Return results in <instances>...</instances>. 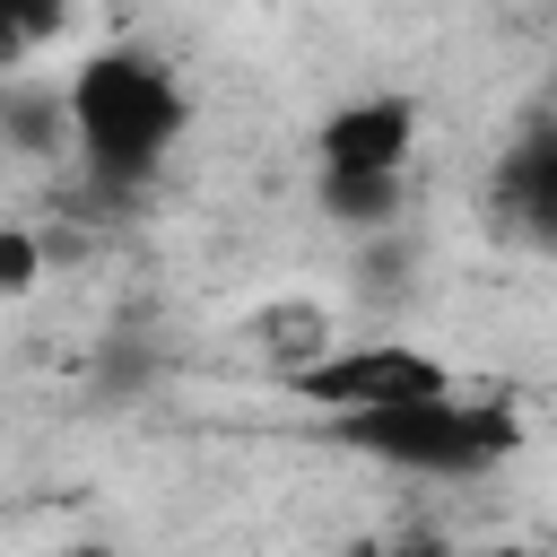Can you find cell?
Listing matches in <instances>:
<instances>
[{"label":"cell","mask_w":557,"mask_h":557,"mask_svg":"<svg viewBox=\"0 0 557 557\" xmlns=\"http://www.w3.org/2000/svg\"><path fill=\"white\" fill-rule=\"evenodd\" d=\"M331 444L409 470V479H479L522 444V418L505 400H461V392H426L400 409H366V418H322Z\"/></svg>","instance_id":"obj_2"},{"label":"cell","mask_w":557,"mask_h":557,"mask_svg":"<svg viewBox=\"0 0 557 557\" xmlns=\"http://www.w3.org/2000/svg\"><path fill=\"white\" fill-rule=\"evenodd\" d=\"M0 131H9L26 157H44V148H70V104H61V87L0 78Z\"/></svg>","instance_id":"obj_8"},{"label":"cell","mask_w":557,"mask_h":557,"mask_svg":"<svg viewBox=\"0 0 557 557\" xmlns=\"http://www.w3.org/2000/svg\"><path fill=\"white\" fill-rule=\"evenodd\" d=\"M61 17H70V0H0V78H9L26 52H44V44L61 35Z\"/></svg>","instance_id":"obj_9"},{"label":"cell","mask_w":557,"mask_h":557,"mask_svg":"<svg viewBox=\"0 0 557 557\" xmlns=\"http://www.w3.org/2000/svg\"><path fill=\"white\" fill-rule=\"evenodd\" d=\"M479 209H487V226H496L513 252H557V113L522 122V131L496 148Z\"/></svg>","instance_id":"obj_4"},{"label":"cell","mask_w":557,"mask_h":557,"mask_svg":"<svg viewBox=\"0 0 557 557\" xmlns=\"http://www.w3.org/2000/svg\"><path fill=\"white\" fill-rule=\"evenodd\" d=\"M322 174H409L418 157V96L383 87V96H348L322 131H313Z\"/></svg>","instance_id":"obj_5"},{"label":"cell","mask_w":557,"mask_h":557,"mask_svg":"<svg viewBox=\"0 0 557 557\" xmlns=\"http://www.w3.org/2000/svg\"><path fill=\"white\" fill-rule=\"evenodd\" d=\"M52 557H122V548H113V540H61Z\"/></svg>","instance_id":"obj_11"},{"label":"cell","mask_w":557,"mask_h":557,"mask_svg":"<svg viewBox=\"0 0 557 557\" xmlns=\"http://www.w3.org/2000/svg\"><path fill=\"white\" fill-rule=\"evenodd\" d=\"M61 104H70V157H78V174H87L104 200L148 191L157 165H165L174 139H183V122H191L183 78H174L165 52H148V44H96V52L61 78Z\"/></svg>","instance_id":"obj_1"},{"label":"cell","mask_w":557,"mask_h":557,"mask_svg":"<svg viewBox=\"0 0 557 557\" xmlns=\"http://www.w3.org/2000/svg\"><path fill=\"white\" fill-rule=\"evenodd\" d=\"M278 392L305 400V409H322V418H366V409H400V400L453 392V374L426 348H409V339H339L313 366L278 374Z\"/></svg>","instance_id":"obj_3"},{"label":"cell","mask_w":557,"mask_h":557,"mask_svg":"<svg viewBox=\"0 0 557 557\" xmlns=\"http://www.w3.org/2000/svg\"><path fill=\"white\" fill-rule=\"evenodd\" d=\"M339 557H392V548H383V540H348Z\"/></svg>","instance_id":"obj_13"},{"label":"cell","mask_w":557,"mask_h":557,"mask_svg":"<svg viewBox=\"0 0 557 557\" xmlns=\"http://www.w3.org/2000/svg\"><path fill=\"white\" fill-rule=\"evenodd\" d=\"M418 557H522V548H418Z\"/></svg>","instance_id":"obj_12"},{"label":"cell","mask_w":557,"mask_h":557,"mask_svg":"<svg viewBox=\"0 0 557 557\" xmlns=\"http://www.w3.org/2000/svg\"><path fill=\"white\" fill-rule=\"evenodd\" d=\"M35 270H44V252H35V235H17V226H0V296H26V287H35Z\"/></svg>","instance_id":"obj_10"},{"label":"cell","mask_w":557,"mask_h":557,"mask_svg":"<svg viewBox=\"0 0 557 557\" xmlns=\"http://www.w3.org/2000/svg\"><path fill=\"white\" fill-rule=\"evenodd\" d=\"M252 339L270 348V366H278V374H296V366H313L322 348H339V331H331V313H322V305H305V296H287V305H270V313L252 322Z\"/></svg>","instance_id":"obj_7"},{"label":"cell","mask_w":557,"mask_h":557,"mask_svg":"<svg viewBox=\"0 0 557 557\" xmlns=\"http://www.w3.org/2000/svg\"><path fill=\"white\" fill-rule=\"evenodd\" d=\"M409 174H322V218L348 235H400Z\"/></svg>","instance_id":"obj_6"}]
</instances>
